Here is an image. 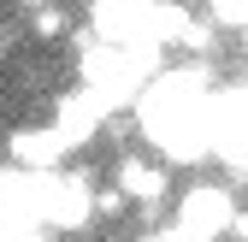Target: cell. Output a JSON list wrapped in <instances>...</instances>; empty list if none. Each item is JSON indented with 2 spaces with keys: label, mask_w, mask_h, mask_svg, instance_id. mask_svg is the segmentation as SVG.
Here are the masks:
<instances>
[{
  "label": "cell",
  "mask_w": 248,
  "mask_h": 242,
  "mask_svg": "<svg viewBox=\"0 0 248 242\" xmlns=\"http://www.w3.org/2000/svg\"><path fill=\"white\" fill-rule=\"evenodd\" d=\"M95 219V189L83 183V171L53 177V195H47V225L53 230H83Z\"/></svg>",
  "instance_id": "obj_1"
},
{
  "label": "cell",
  "mask_w": 248,
  "mask_h": 242,
  "mask_svg": "<svg viewBox=\"0 0 248 242\" xmlns=\"http://www.w3.org/2000/svg\"><path fill=\"white\" fill-rule=\"evenodd\" d=\"M231 219H236V207H231V195L219 189V183H201V189H189L183 195V230H195V236H219V230H231Z\"/></svg>",
  "instance_id": "obj_2"
},
{
  "label": "cell",
  "mask_w": 248,
  "mask_h": 242,
  "mask_svg": "<svg viewBox=\"0 0 248 242\" xmlns=\"http://www.w3.org/2000/svg\"><path fill=\"white\" fill-rule=\"evenodd\" d=\"M6 154H12V166H24V171H53V166H59V154H65V136L30 124V130H12Z\"/></svg>",
  "instance_id": "obj_3"
},
{
  "label": "cell",
  "mask_w": 248,
  "mask_h": 242,
  "mask_svg": "<svg viewBox=\"0 0 248 242\" xmlns=\"http://www.w3.org/2000/svg\"><path fill=\"white\" fill-rule=\"evenodd\" d=\"M118 189L130 201H160L166 195V160H142V154L118 160Z\"/></svg>",
  "instance_id": "obj_4"
},
{
  "label": "cell",
  "mask_w": 248,
  "mask_h": 242,
  "mask_svg": "<svg viewBox=\"0 0 248 242\" xmlns=\"http://www.w3.org/2000/svg\"><path fill=\"white\" fill-rule=\"evenodd\" d=\"M30 30H36L42 42H59V36H65V12H59V6H36V18H30Z\"/></svg>",
  "instance_id": "obj_5"
},
{
  "label": "cell",
  "mask_w": 248,
  "mask_h": 242,
  "mask_svg": "<svg viewBox=\"0 0 248 242\" xmlns=\"http://www.w3.org/2000/svg\"><path fill=\"white\" fill-rule=\"evenodd\" d=\"M231 236H236V242H248V207H242V213L231 219Z\"/></svg>",
  "instance_id": "obj_6"
},
{
  "label": "cell",
  "mask_w": 248,
  "mask_h": 242,
  "mask_svg": "<svg viewBox=\"0 0 248 242\" xmlns=\"http://www.w3.org/2000/svg\"><path fill=\"white\" fill-rule=\"evenodd\" d=\"M154 242H177V230H160V236H154Z\"/></svg>",
  "instance_id": "obj_7"
},
{
  "label": "cell",
  "mask_w": 248,
  "mask_h": 242,
  "mask_svg": "<svg viewBox=\"0 0 248 242\" xmlns=\"http://www.w3.org/2000/svg\"><path fill=\"white\" fill-rule=\"evenodd\" d=\"M24 6H53V0H24Z\"/></svg>",
  "instance_id": "obj_8"
}]
</instances>
